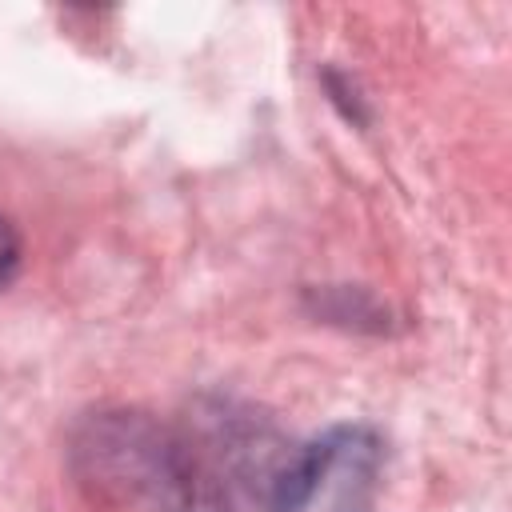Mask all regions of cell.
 I'll return each mask as SVG.
<instances>
[{"instance_id":"cell-1","label":"cell","mask_w":512,"mask_h":512,"mask_svg":"<svg viewBox=\"0 0 512 512\" xmlns=\"http://www.w3.org/2000/svg\"><path fill=\"white\" fill-rule=\"evenodd\" d=\"M68 460L96 496L140 512H232L236 500L192 432L140 408L80 416Z\"/></svg>"},{"instance_id":"cell-2","label":"cell","mask_w":512,"mask_h":512,"mask_svg":"<svg viewBox=\"0 0 512 512\" xmlns=\"http://www.w3.org/2000/svg\"><path fill=\"white\" fill-rule=\"evenodd\" d=\"M384 440L368 424H336L288 452L268 488V512H372Z\"/></svg>"},{"instance_id":"cell-3","label":"cell","mask_w":512,"mask_h":512,"mask_svg":"<svg viewBox=\"0 0 512 512\" xmlns=\"http://www.w3.org/2000/svg\"><path fill=\"white\" fill-rule=\"evenodd\" d=\"M20 260H24V244H20V232H16V224L0 212V292L16 280V272H20Z\"/></svg>"}]
</instances>
